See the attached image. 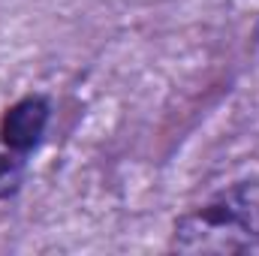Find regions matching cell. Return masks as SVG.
Here are the masks:
<instances>
[{"label":"cell","mask_w":259,"mask_h":256,"mask_svg":"<svg viewBox=\"0 0 259 256\" xmlns=\"http://www.w3.org/2000/svg\"><path fill=\"white\" fill-rule=\"evenodd\" d=\"M27 178V154L12 151L0 142V202L12 199Z\"/></svg>","instance_id":"3"},{"label":"cell","mask_w":259,"mask_h":256,"mask_svg":"<svg viewBox=\"0 0 259 256\" xmlns=\"http://www.w3.org/2000/svg\"><path fill=\"white\" fill-rule=\"evenodd\" d=\"M178 253H247L259 250V178L235 181L202 205L184 211L172 226Z\"/></svg>","instance_id":"1"},{"label":"cell","mask_w":259,"mask_h":256,"mask_svg":"<svg viewBox=\"0 0 259 256\" xmlns=\"http://www.w3.org/2000/svg\"><path fill=\"white\" fill-rule=\"evenodd\" d=\"M49 121H52V103H49V97L27 94V97L15 100L3 112V118H0V142L9 145L12 151L30 157L42 145Z\"/></svg>","instance_id":"2"}]
</instances>
